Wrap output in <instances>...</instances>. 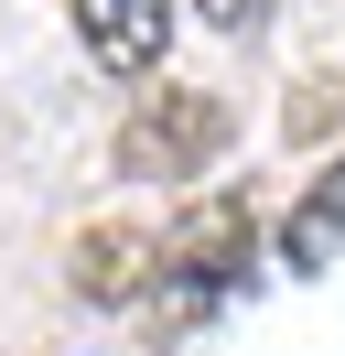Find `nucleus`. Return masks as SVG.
<instances>
[{
    "label": "nucleus",
    "instance_id": "obj_1",
    "mask_svg": "<svg viewBox=\"0 0 345 356\" xmlns=\"http://www.w3.org/2000/svg\"><path fill=\"white\" fill-rule=\"evenodd\" d=\"M216 152H227V97L216 87H151L119 119V173L129 184H194Z\"/></svg>",
    "mask_w": 345,
    "mask_h": 356
},
{
    "label": "nucleus",
    "instance_id": "obj_2",
    "mask_svg": "<svg viewBox=\"0 0 345 356\" xmlns=\"http://www.w3.org/2000/svg\"><path fill=\"white\" fill-rule=\"evenodd\" d=\"M248 248H259L248 195H194L184 216H172V238H162V270L184 281V302H216V291L248 281Z\"/></svg>",
    "mask_w": 345,
    "mask_h": 356
},
{
    "label": "nucleus",
    "instance_id": "obj_3",
    "mask_svg": "<svg viewBox=\"0 0 345 356\" xmlns=\"http://www.w3.org/2000/svg\"><path fill=\"white\" fill-rule=\"evenodd\" d=\"M76 44L97 54L108 76H141V65H162V44H172V0H76Z\"/></svg>",
    "mask_w": 345,
    "mask_h": 356
},
{
    "label": "nucleus",
    "instance_id": "obj_4",
    "mask_svg": "<svg viewBox=\"0 0 345 356\" xmlns=\"http://www.w3.org/2000/svg\"><path fill=\"white\" fill-rule=\"evenodd\" d=\"M335 248H345V162L302 184L291 227H280V259H291V270H335Z\"/></svg>",
    "mask_w": 345,
    "mask_h": 356
},
{
    "label": "nucleus",
    "instance_id": "obj_5",
    "mask_svg": "<svg viewBox=\"0 0 345 356\" xmlns=\"http://www.w3.org/2000/svg\"><path fill=\"white\" fill-rule=\"evenodd\" d=\"M151 259H162V238H141V227H97V238L76 248V291H86V302H129Z\"/></svg>",
    "mask_w": 345,
    "mask_h": 356
},
{
    "label": "nucleus",
    "instance_id": "obj_6",
    "mask_svg": "<svg viewBox=\"0 0 345 356\" xmlns=\"http://www.w3.org/2000/svg\"><path fill=\"white\" fill-rule=\"evenodd\" d=\"M323 119H335V130H345V76H313V87L291 97V130H302V140H313Z\"/></svg>",
    "mask_w": 345,
    "mask_h": 356
},
{
    "label": "nucleus",
    "instance_id": "obj_7",
    "mask_svg": "<svg viewBox=\"0 0 345 356\" xmlns=\"http://www.w3.org/2000/svg\"><path fill=\"white\" fill-rule=\"evenodd\" d=\"M205 22H216V33H259V22H270V0H205Z\"/></svg>",
    "mask_w": 345,
    "mask_h": 356
}]
</instances>
